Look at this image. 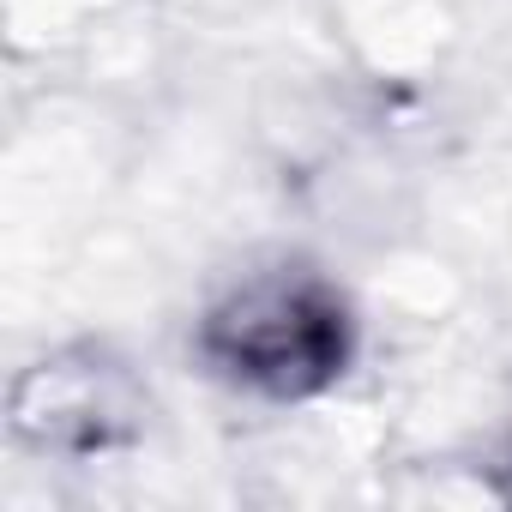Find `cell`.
Returning a JSON list of instances; mask_svg holds the SVG:
<instances>
[{
	"label": "cell",
	"instance_id": "obj_1",
	"mask_svg": "<svg viewBox=\"0 0 512 512\" xmlns=\"http://www.w3.org/2000/svg\"><path fill=\"white\" fill-rule=\"evenodd\" d=\"M193 356L211 380L302 404L332 392L356 362V308L350 296L308 260H278L241 272L193 326Z\"/></svg>",
	"mask_w": 512,
	"mask_h": 512
},
{
	"label": "cell",
	"instance_id": "obj_2",
	"mask_svg": "<svg viewBox=\"0 0 512 512\" xmlns=\"http://www.w3.org/2000/svg\"><path fill=\"white\" fill-rule=\"evenodd\" d=\"M151 392L139 386L133 362L109 344H67L31 368H19L7 398V428L19 446L49 458H97L139 440Z\"/></svg>",
	"mask_w": 512,
	"mask_h": 512
},
{
	"label": "cell",
	"instance_id": "obj_3",
	"mask_svg": "<svg viewBox=\"0 0 512 512\" xmlns=\"http://www.w3.org/2000/svg\"><path fill=\"white\" fill-rule=\"evenodd\" d=\"M500 494H506V500H512V464H506V482H500Z\"/></svg>",
	"mask_w": 512,
	"mask_h": 512
}]
</instances>
